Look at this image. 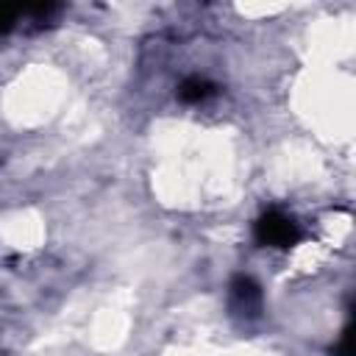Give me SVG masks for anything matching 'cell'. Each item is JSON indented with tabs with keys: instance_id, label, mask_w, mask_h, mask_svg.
I'll use <instances>...</instances> for the list:
<instances>
[{
	"instance_id": "obj_3",
	"label": "cell",
	"mask_w": 356,
	"mask_h": 356,
	"mask_svg": "<svg viewBox=\"0 0 356 356\" xmlns=\"http://www.w3.org/2000/svg\"><path fill=\"white\" fill-rule=\"evenodd\" d=\"M214 92H217V86H214L209 78H200V75H192V78H186V81L178 86V97H181L184 103H203V100H209Z\"/></svg>"
},
{
	"instance_id": "obj_1",
	"label": "cell",
	"mask_w": 356,
	"mask_h": 356,
	"mask_svg": "<svg viewBox=\"0 0 356 356\" xmlns=\"http://www.w3.org/2000/svg\"><path fill=\"white\" fill-rule=\"evenodd\" d=\"M253 234H256V242H259V245H270V248H292V245H298L300 236H303V234H300V225H298L292 217H286V214H281V211H275V209L264 211V214L256 220Z\"/></svg>"
},
{
	"instance_id": "obj_5",
	"label": "cell",
	"mask_w": 356,
	"mask_h": 356,
	"mask_svg": "<svg viewBox=\"0 0 356 356\" xmlns=\"http://www.w3.org/2000/svg\"><path fill=\"white\" fill-rule=\"evenodd\" d=\"M350 339H353V328H350V325H345V331H342V337H339V345L334 348V353H337V356H353Z\"/></svg>"
},
{
	"instance_id": "obj_4",
	"label": "cell",
	"mask_w": 356,
	"mask_h": 356,
	"mask_svg": "<svg viewBox=\"0 0 356 356\" xmlns=\"http://www.w3.org/2000/svg\"><path fill=\"white\" fill-rule=\"evenodd\" d=\"M25 8L28 6H19V3H0V33L11 31L19 17H25Z\"/></svg>"
},
{
	"instance_id": "obj_2",
	"label": "cell",
	"mask_w": 356,
	"mask_h": 356,
	"mask_svg": "<svg viewBox=\"0 0 356 356\" xmlns=\"http://www.w3.org/2000/svg\"><path fill=\"white\" fill-rule=\"evenodd\" d=\"M261 303H264L261 286L250 275H234V281H231V309L239 317L256 320L261 314Z\"/></svg>"
}]
</instances>
